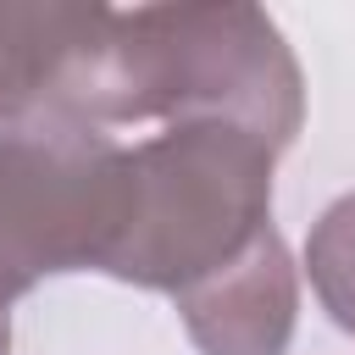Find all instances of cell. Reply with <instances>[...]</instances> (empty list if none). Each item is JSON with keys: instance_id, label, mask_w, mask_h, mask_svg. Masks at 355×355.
<instances>
[{"instance_id": "cell-1", "label": "cell", "mask_w": 355, "mask_h": 355, "mask_svg": "<svg viewBox=\"0 0 355 355\" xmlns=\"http://www.w3.org/2000/svg\"><path fill=\"white\" fill-rule=\"evenodd\" d=\"M61 116L89 128L233 122L283 150L305 122V78L261 6H133L111 11L83 50Z\"/></svg>"}, {"instance_id": "cell-2", "label": "cell", "mask_w": 355, "mask_h": 355, "mask_svg": "<svg viewBox=\"0 0 355 355\" xmlns=\"http://www.w3.org/2000/svg\"><path fill=\"white\" fill-rule=\"evenodd\" d=\"M133 211L105 277L183 294L272 227L277 150L233 122H172L128 150Z\"/></svg>"}, {"instance_id": "cell-3", "label": "cell", "mask_w": 355, "mask_h": 355, "mask_svg": "<svg viewBox=\"0 0 355 355\" xmlns=\"http://www.w3.org/2000/svg\"><path fill=\"white\" fill-rule=\"evenodd\" d=\"M133 211L128 144L72 116L0 128V311L61 272H105Z\"/></svg>"}, {"instance_id": "cell-4", "label": "cell", "mask_w": 355, "mask_h": 355, "mask_svg": "<svg viewBox=\"0 0 355 355\" xmlns=\"http://www.w3.org/2000/svg\"><path fill=\"white\" fill-rule=\"evenodd\" d=\"M178 316L200 355H283L300 316V266L277 227H266L239 261L178 294Z\"/></svg>"}, {"instance_id": "cell-5", "label": "cell", "mask_w": 355, "mask_h": 355, "mask_svg": "<svg viewBox=\"0 0 355 355\" xmlns=\"http://www.w3.org/2000/svg\"><path fill=\"white\" fill-rule=\"evenodd\" d=\"M111 6L78 0H0V128L61 116L83 50L100 39Z\"/></svg>"}, {"instance_id": "cell-6", "label": "cell", "mask_w": 355, "mask_h": 355, "mask_svg": "<svg viewBox=\"0 0 355 355\" xmlns=\"http://www.w3.org/2000/svg\"><path fill=\"white\" fill-rule=\"evenodd\" d=\"M305 277L327 322L355 338V194H338L316 216L305 239Z\"/></svg>"}, {"instance_id": "cell-7", "label": "cell", "mask_w": 355, "mask_h": 355, "mask_svg": "<svg viewBox=\"0 0 355 355\" xmlns=\"http://www.w3.org/2000/svg\"><path fill=\"white\" fill-rule=\"evenodd\" d=\"M0 355H11V316L0 311Z\"/></svg>"}]
</instances>
